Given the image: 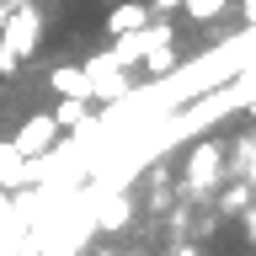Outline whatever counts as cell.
Segmentation results:
<instances>
[{"label": "cell", "instance_id": "cell-1", "mask_svg": "<svg viewBox=\"0 0 256 256\" xmlns=\"http://www.w3.org/2000/svg\"><path fill=\"white\" fill-rule=\"evenodd\" d=\"M38 38H43V11L32 0H11V11L0 22V75H16L38 54Z\"/></svg>", "mask_w": 256, "mask_h": 256}, {"label": "cell", "instance_id": "cell-2", "mask_svg": "<svg viewBox=\"0 0 256 256\" xmlns=\"http://www.w3.org/2000/svg\"><path fill=\"white\" fill-rule=\"evenodd\" d=\"M150 0H123V6H112L107 11V38H134V32L150 27Z\"/></svg>", "mask_w": 256, "mask_h": 256}, {"label": "cell", "instance_id": "cell-3", "mask_svg": "<svg viewBox=\"0 0 256 256\" xmlns=\"http://www.w3.org/2000/svg\"><path fill=\"white\" fill-rule=\"evenodd\" d=\"M48 86H54L59 96H70V102H91V75H86L80 64H54Z\"/></svg>", "mask_w": 256, "mask_h": 256}, {"label": "cell", "instance_id": "cell-4", "mask_svg": "<svg viewBox=\"0 0 256 256\" xmlns=\"http://www.w3.org/2000/svg\"><path fill=\"white\" fill-rule=\"evenodd\" d=\"M54 134H59V123H54V118H32L27 128H22V134H16V155H38V150H48V144H54Z\"/></svg>", "mask_w": 256, "mask_h": 256}, {"label": "cell", "instance_id": "cell-5", "mask_svg": "<svg viewBox=\"0 0 256 256\" xmlns=\"http://www.w3.org/2000/svg\"><path fill=\"white\" fill-rule=\"evenodd\" d=\"M176 11H187L192 22H214V16L224 11V0H182V6H176Z\"/></svg>", "mask_w": 256, "mask_h": 256}, {"label": "cell", "instance_id": "cell-6", "mask_svg": "<svg viewBox=\"0 0 256 256\" xmlns=\"http://www.w3.org/2000/svg\"><path fill=\"white\" fill-rule=\"evenodd\" d=\"M6 11H11V0H0V22H6Z\"/></svg>", "mask_w": 256, "mask_h": 256}]
</instances>
